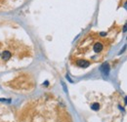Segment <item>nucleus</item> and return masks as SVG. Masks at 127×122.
I'll list each match as a JSON object with an SVG mask.
<instances>
[{"label": "nucleus", "mask_w": 127, "mask_h": 122, "mask_svg": "<svg viewBox=\"0 0 127 122\" xmlns=\"http://www.w3.org/2000/svg\"><path fill=\"white\" fill-rule=\"evenodd\" d=\"M76 65H78L80 67H87L90 65V62L87 61V60H83V59H78V60H76L75 62Z\"/></svg>", "instance_id": "obj_1"}, {"label": "nucleus", "mask_w": 127, "mask_h": 122, "mask_svg": "<svg viewBox=\"0 0 127 122\" xmlns=\"http://www.w3.org/2000/svg\"><path fill=\"white\" fill-rule=\"evenodd\" d=\"M0 56H1V60H2L3 62H6V61H8V60L11 59V57H12V52H11L10 50H4V51L2 52V55H0Z\"/></svg>", "instance_id": "obj_2"}, {"label": "nucleus", "mask_w": 127, "mask_h": 122, "mask_svg": "<svg viewBox=\"0 0 127 122\" xmlns=\"http://www.w3.org/2000/svg\"><path fill=\"white\" fill-rule=\"evenodd\" d=\"M100 69H101L102 72H103L104 75H108L109 72H110V65H109V64H104L103 65L101 66Z\"/></svg>", "instance_id": "obj_3"}, {"label": "nucleus", "mask_w": 127, "mask_h": 122, "mask_svg": "<svg viewBox=\"0 0 127 122\" xmlns=\"http://www.w3.org/2000/svg\"><path fill=\"white\" fill-rule=\"evenodd\" d=\"M91 108H92V109H94V110H97V109H99V108H100V105H99V104H97V103H96V104H93V105H92V107H91Z\"/></svg>", "instance_id": "obj_4"}, {"label": "nucleus", "mask_w": 127, "mask_h": 122, "mask_svg": "<svg viewBox=\"0 0 127 122\" xmlns=\"http://www.w3.org/2000/svg\"><path fill=\"white\" fill-rule=\"evenodd\" d=\"M0 55H1V52H0Z\"/></svg>", "instance_id": "obj_5"}]
</instances>
